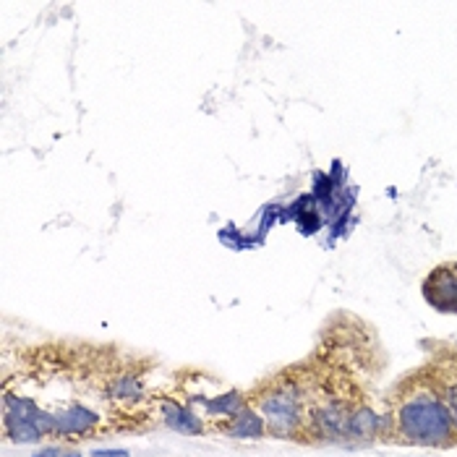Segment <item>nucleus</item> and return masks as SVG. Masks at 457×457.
Returning a JSON list of instances; mask_svg holds the SVG:
<instances>
[{
  "mask_svg": "<svg viewBox=\"0 0 457 457\" xmlns=\"http://www.w3.org/2000/svg\"><path fill=\"white\" fill-rule=\"evenodd\" d=\"M384 434L416 447L447 449L457 444L452 413L426 371L410 374L397 387L392 410L384 413Z\"/></svg>",
  "mask_w": 457,
  "mask_h": 457,
  "instance_id": "f257e3e1",
  "label": "nucleus"
},
{
  "mask_svg": "<svg viewBox=\"0 0 457 457\" xmlns=\"http://www.w3.org/2000/svg\"><path fill=\"white\" fill-rule=\"evenodd\" d=\"M246 395L264 418L269 436L311 441V387L295 368L269 376Z\"/></svg>",
  "mask_w": 457,
  "mask_h": 457,
  "instance_id": "f03ea898",
  "label": "nucleus"
},
{
  "mask_svg": "<svg viewBox=\"0 0 457 457\" xmlns=\"http://www.w3.org/2000/svg\"><path fill=\"white\" fill-rule=\"evenodd\" d=\"M154 416H159V421L173 429L178 434H186V436H204L209 434L207 421L186 405L183 400H178L173 392H157L154 397Z\"/></svg>",
  "mask_w": 457,
  "mask_h": 457,
  "instance_id": "7ed1b4c3",
  "label": "nucleus"
},
{
  "mask_svg": "<svg viewBox=\"0 0 457 457\" xmlns=\"http://www.w3.org/2000/svg\"><path fill=\"white\" fill-rule=\"evenodd\" d=\"M424 300L439 314H457V261L434 266L421 283Z\"/></svg>",
  "mask_w": 457,
  "mask_h": 457,
  "instance_id": "20e7f679",
  "label": "nucleus"
},
{
  "mask_svg": "<svg viewBox=\"0 0 457 457\" xmlns=\"http://www.w3.org/2000/svg\"><path fill=\"white\" fill-rule=\"evenodd\" d=\"M220 434L230 436V439H264V436H269L264 418L259 416V410L251 405V402L243 407L241 413H235V416L220 429Z\"/></svg>",
  "mask_w": 457,
  "mask_h": 457,
  "instance_id": "39448f33",
  "label": "nucleus"
},
{
  "mask_svg": "<svg viewBox=\"0 0 457 457\" xmlns=\"http://www.w3.org/2000/svg\"><path fill=\"white\" fill-rule=\"evenodd\" d=\"M431 382L436 384V390L441 392V397L447 402L449 413H452V421H455L457 429V356L441 358L431 366Z\"/></svg>",
  "mask_w": 457,
  "mask_h": 457,
  "instance_id": "423d86ee",
  "label": "nucleus"
},
{
  "mask_svg": "<svg viewBox=\"0 0 457 457\" xmlns=\"http://www.w3.org/2000/svg\"><path fill=\"white\" fill-rule=\"evenodd\" d=\"M379 434H384V416H379L371 405L361 402V405L350 413L348 439H374Z\"/></svg>",
  "mask_w": 457,
  "mask_h": 457,
  "instance_id": "0eeeda50",
  "label": "nucleus"
},
{
  "mask_svg": "<svg viewBox=\"0 0 457 457\" xmlns=\"http://www.w3.org/2000/svg\"><path fill=\"white\" fill-rule=\"evenodd\" d=\"M91 457H128L125 449H94Z\"/></svg>",
  "mask_w": 457,
  "mask_h": 457,
  "instance_id": "6e6552de",
  "label": "nucleus"
},
{
  "mask_svg": "<svg viewBox=\"0 0 457 457\" xmlns=\"http://www.w3.org/2000/svg\"><path fill=\"white\" fill-rule=\"evenodd\" d=\"M55 457H81V455H76V452H66V449H60V452H58Z\"/></svg>",
  "mask_w": 457,
  "mask_h": 457,
  "instance_id": "1a4fd4ad",
  "label": "nucleus"
}]
</instances>
